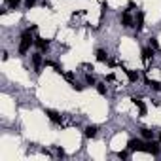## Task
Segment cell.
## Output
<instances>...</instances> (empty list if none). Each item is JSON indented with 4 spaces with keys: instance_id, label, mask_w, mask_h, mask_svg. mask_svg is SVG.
Instances as JSON below:
<instances>
[{
    "instance_id": "6da1fadb",
    "label": "cell",
    "mask_w": 161,
    "mask_h": 161,
    "mask_svg": "<svg viewBox=\"0 0 161 161\" xmlns=\"http://www.w3.org/2000/svg\"><path fill=\"white\" fill-rule=\"evenodd\" d=\"M31 29H27L23 34H21V44H19V55H27L29 53V49H31V46L34 44V38L31 36Z\"/></svg>"
},
{
    "instance_id": "7a4b0ae2",
    "label": "cell",
    "mask_w": 161,
    "mask_h": 161,
    "mask_svg": "<svg viewBox=\"0 0 161 161\" xmlns=\"http://www.w3.org/2000/svg\"><path fill=\"white\" fill-rule=\"evenodd\" d=\"M127 148L131 152H148V142H142L140 138H131L127 142Z\"/></svg>"
},
{
    "instance_id": "3957f363",
    "label": "cell",
    "mask_w": 161,
    "mask_h": 161,
    "mask_svg": "<svg viewBox=\"0 0 161 161\" xmlns=\"http://www.w3.org/2000/svg\"><path fill=\"white\" fill-rule=\"evenodd\" d=\"M46 116H47L53 123H61V121H63L61 114H59V112H55V110H49V108H47V110H46Z\"/></svg>"
},
{
    "instance_id": "277c9868",
    "label": "cell",
    "mask_w": 161,
    "mask_h": 161,
    "mask_svg": "<svg viewBox=\"0 0 161 161\" xmlns=\"http://www.w3.org/2000/svg\"><path fill=\"white\" fill-rule=\"evenodd\" d=\"M121 25H123V27H127V29L135 25V23H133V17H131V14H129V12H123V14H121Z\"/></svg>"
},
{
    "instance_id": "5b68a950",
    "label": "cell",
    "mask_w": 161,
    "mask_h": 161,
    "mask_svg": "<svg viewBox=\"0 0 161 161\" xmlns=\"http://www.w3.org/2000/svg\"><path fill=\"white\" fill-rule=\"evenodd\" d=\"M136 25V32H140L142 29H144V12H136V21H135Z\"/></svg>"
},
{
    "instance_id": "8992f818",
    "label": "cell",
    "mask_w": 161,
    "mask_h": 161,
    "mask_svg": "<svg viewBox=\"0 0 161 161\" xmlns=\"http://www.w3.org/2000/svg\"><path fill=\"white\" fill-rule=\"evenodd\" d=\"M34 44H36V47H38L40 51H46V49L49 47V42L44 40V38H34Z\"/></svg>"
},
{
    "instance_id": "52a82bcc",
    "label": "cell",
    "mask_w": 161,
    "mask_h": 161,
    "mask_svg": "<svg viewBox=\"0 0 161 161\" xmlns=\"http://www.w3.org/2000/svg\"><path fill=\"white\" fill-rule=\"evenodd\" d=\"M42 63H44V61H42V55H40V53H34V55H32V64H34V70H36V72H40Z\"/></svg>"
},
{
    "instance_id": "ba28073f",
    "label": "cell",
    "mask_w": 161,
    "mask_h": 161,
    "mask_svg": "<svg viewBox=\"0 0 161 161\" xmlns=\"http://www.w3.org/2000/svg\"><path fill=\"white\" fill-rule=\"evenodd\" d=\"M159 152H161V148H159V144L157 142H148V153H152V155H159Z\"/></svg>"
},
{
    "instance_id": "9c48e42d",
    "label": "cell",
    "mask_w": 161,
    "mask_h": 161,
    "mask_svg": "<svg viewBox=\"0 0 161 161\" xmlns=\"http://www.w3.org/2000/svg\"><path fill=\"white\" fill-rule=\"evenodd\" d=\"M144 82H146V86H150L153 91H161V84L157 82V80H150V78H146Z\"/></svg>"
},
{
    "instance_id": "30bf717a",
    "label": "cell",
    "mask_w": 161,
    "mask_h": 161,
    "mask_svg": "<svg viewBox=\"0 0 161 161\" xmlns=\"http://www.w3.org/2000/svg\"><path fill=\"white\" fill-rule=\"evenodd\" d=\"M152 57H153V47H144V49H142V61L148 63Z\"/></svg>"
},
{
    "instance_id": "8fae6325",
    "label": "cell",
    "mask_w": 161,
    "mask_h": 161,
    "mask_svg": "<svg viewBox=\"0 0 161 161\" xmlns=\"http://www.w3.org/2000/svg\"><path fill=\"white\" fill-rule=\"evenodd\" d=\"M133 103H135V106L138 108V114H140V116H146V104H144L140 99H133Z\"/></svg>"
},
{
    "instance_id": "7c38bea8",
    "label": "cell",
    "mask_w": 161,
    "mask_h": 161,
    "mask_svg": "<svg viewBox=\"0 0 161 161\" xmlns=\"http://www.w3.org/2000/svg\"><path fill=\"white\" fill-rule=\"evenodd\" d=\"M97 125H89V127H86V136L87 138H95L97 136Z\"/></svg>"
},
{
    "instance_id": "4fadbf2b",
    "label": "cell",
    "mask_w": 161,
    "mask_h": 161,
    "mask_svg": "<svg viewBox=\"0 0 161 161\" xmlns=\"http://www.w3.org/2000/svg\"><path fill=\"white\" fill-rule=\"evenodd\" d=\"M125 74H127V78H129V82H133V84H136L138 82V72H135V70H125Z\"/></svg>"
},
{
    "instance_id": "5bb4252c",
    "label": "cell",
    "mask_w": 161,
    "mask_h": 161,
    "mask_svg": "<svg viewBox=\"0 0 161 161\" xmlns=\"http://www.w3.org/2000/svg\"><path fill=\"white\" fill-rule=\"evenodd\" d=\"M97 61H101V63H106L108 61V55H106V51L104 49H97Z\"/></svg>"
},
{
    "instance_id": "9a60e30c",
    "label": "cell",
    "mask_w": 161,
    "mask_h": 161,
    "mask_svg": "<svg viewBox=\"0 0 161 161\" xmlns=\"http://www.w3.org/2000/svg\"><path fill=\"white\" fill-rule=\"evenodd\" d=\"M140 135H142L146 140H152V138H153V131H150V129H146V127L140 129Z\"/></svg>"
},
{
    "instance_id": "2e32d148",
    "label": "cell",
    "mask_w": 161,
    "mask_h": 161,
    "mask_svg": "<svg viewBox=\"0 0 161 161\" xmlns=\"http://www.w3.org/2000/svg\"><path fill=\"white\" fill-rule=\"evenodd\" d=\"M86 84H87V86H97V84H95V78H93L91 74L86 76Z\"/></svg>"
},
{
    "instance_id": "e0dca14e",
    "label": "cell",
    "mask_w": 161,
    "mask_h": 161,
    "mask_svg": "<svg viewBox=\"0 0 161 161\" xmlns=\"http://www.w3.org/2000/svg\"><path fill=\"white\" fill-rule=\"evenodd\" d=\"M64 80H66V82H70V84H74V74L72 72H64Z\"/></svg>"
},
{
    "instance_id": "ac0fdd59",
    "label": "cell",
    "mask_w": 161,
    "mask_h": 161,
    "mask_svg": "<svg viewBox=\"0 0 161 161\" xmlns=\"http://www.w3.org/2000/svg\"><path fill=\"white\" fill-rule=\"evenodd\" d=\"M150 47H153V49H157V47H159V42H157V38H150Z\"/></svg>"
},
{
    "instance_id": "d6986e66",
    "label": "cell",
    "mask_w": 161,
    "mask_h": 161,
    "mask_svg": "<svg viewBox=\"0 0 161 161\" xmlns=\"http://www.w3.org/2000/svg\"><path fill=\"white\" fill-rule=\"evenodd\" d=\"M97 91H99L101 95H106V87H104V84H97Z\"/></svg>"
},
{
    "instance_id": "ffe728a7",
    "label": "cell",
    "mask_w": 161,
    "mask_h": 161,
    "mask_svg": "<svg viewBox=\"0 0 161 161\" xmlns=\"http://www.w3.org/2000/svg\"><path fill=\"white\" fill-rule=\"evenodd\" d=\"M6 2H8V4H10L12 8H15V6H17V4L21 2V0H6Z\"/></svg>"
},
{
    "instance_id": "44dd1931",
    "label": "cell",
    "mask_w": 161,
    "mask_h": 161,
    "mask_svg": "<svg viewBox=\"0 0 161 161\" xmlns=\"http://www.w3.org/2000/svg\"><path fill=\"white\" fill-rule=\"evenodd\" d=\"M118 157H119V159H127V157H129V152H119Z\"/></svg>"
},
{
    "instance_id": "7402d4cb",
    "label": "cell",
    "mask_w": 161,
    "mask_h": 161,
    "mask_svg": "<svg viewBox=\"0 0 161 161\" xmlns=\"http://www.w3.org/2000/svg\"><path fill=\"white\" fill-rule=\"evenodd\" d=\"M72 87H74L76 91H84V86H80V84H76V82L72 84Z\"/></svg>"
},
{
    "instance_id": "603a6c76",
    "label": "cell",
    "mask_w": 161,
    "mask_h": 161,
    "mask_svg": "<svg viewBox=\"0 0 161 161\" xmlns=\"http://www.w3.org/2000/svg\"><path fill=\"white\" fill-rule=\"evenodd\" d=\"M104 14H106V4H104V2H103V8H101V19H103V17H104Z\"/></svg>"
},
{
    "instance_id": "cb8c5ba5",
    "label": "cell",
    "mask_w": 161,
    "mask_h": 161,
    "mask_svg": "<svg viewBox=\"0 0 161 161\" xmlns=\"http://www.w3.org/2000/svg\"><path fill=\"white\" fill-rule=\"evenodd\" d=\"M25 4H27V8H32V6L36 4V0H27V2H25Z\"/></svg>"
},
{
    "instance_id": "d4e9b609",
    "label": "cell",
    "mask_w": 161,
    "mask_h": 161,
    "mask_svg": "<svg viewBox=\"0 0 161 161\" xmlns=\"http://www.w3.org/2000/svg\"><path fill=\"white\" fill-rule=\"evenodd\" d=\"M57 155H59V157H64V150H63V148H57Z\"/></svg>"
},
{
    "instance_id": "484cf974",
    "label": "cell",
    "mask_w": 161,
    "mask_h": 161,
    "mask_svg": "<svg viewBox=\"0 0 161 161\" xmlns=\"http://www.w3.org/2000/svg\"><path fill=\"white\" fill-rule=\"evenodd\" d=\"M159 144H161V133H159Z\"/></svg>"
}]
</instances>
